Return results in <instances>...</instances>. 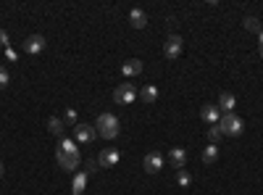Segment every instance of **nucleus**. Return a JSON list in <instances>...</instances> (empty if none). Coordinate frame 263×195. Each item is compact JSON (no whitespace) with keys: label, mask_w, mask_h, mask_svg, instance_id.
Returning <instances> with one entry per match:
<instances>
[{"label":"nucleus","mask_w":263,"mask_h":195,"mask_svg":"<svg viewBox=\"0 0 263 195\" xmlns=\"http://www.w3.org/2000/svg\"><path fill=\"white\" fill-rule=\"evenodd\" d=\"M55 161L63 171H74L82 161V156H79V148L74 145V140H68V137H61V145L58 151H55Z\"/></svg>","instance_id":"1"},{"label":"nucleus","mask_w":263,"mask_h":195,"mask_svg":"<svg viewBox=\"0 0 263 195\" xmlns=\"http://www.w3.org/2000/svg\"><path fill=\"white\" fill-rule=\"evenodd\" d=\"M95 129L103 140H116L119 132H121V124H119V116L116 113H100L98 121H95Z\"/></svg>","instance_id":"2"},{"label":"nucleus","mask_w":263,"mask_h":195,"mask_svg":"<svg viewBox=\"0 0 263 195\" xmlns=\"http://www.w3.org/2000/svg\"><path fill=\"white\" fill-rule=\"evenodd\" d=\"M219 127H221V132L226 135V137H239L245 132V124H242V119L239 116H234V113H224L221 116V121H219Z\"/></svg>","instance_id":"3"},{"label":"nucleus","mask_w":263,"mask_h":195,"mask_svg":"<svg viewBox=\"0 0 263 195\" xmlns=\"http://www.w3.org/2000/svg\"><path fill=\"white\" fill-rule=\"evenodd\" d=\"M45 45H48V40H45L42 34H29V37L24 40V45H21V50H24L27 55H40L45 50Z\"/></svg>","instance_id":"4"},{"label":"nucleus","mask_w":263,"mask_h":195,"mask_svg":"<svg viewBox=\"0 0 263 195\" xmlns=\"http://www.w3.org/2000/svg\"><path fill=\"white\" fill-rule=\"evenodd\" d=\"M137 98H140V93L134 90V85H119L116 93H113V100H116V103H124V106H132Z\"/></svg>","instance_id":"5"},{"label":"nucleus","mask_w":263,"mask_h":195,"mask_svg":"<svg viewBox=\"0 0 263 195\" xmlns=\"http://www.w3.org/2000/svg\"><path fill=\"white\" fill-rule=\"evenodd\" d=\"M163 55L168 61H177L182 55V37L179 34H168V40L163 42Z\"/></svg>","instance_id":"6"},{"label":"nucleus","mask_w":263,"mask_h":195,"mask_svg":"<svg viewBox=\"0 0 263 195\" xmlns=\"http://www.w3.org/2000/svg\"><path fill=\"white\" fill-rule=\"evenodd\" d=\"M142 169L147 171V174H158V171L163 169V156L158 151H150L145 158H142Z\"/></svg>","instance_id":"7"},{"label":"nucleus","mask_w":263,"mask_h":195,"mask_svg":"<svg viewBox=\"0 0 263 195\" xmlns=\"http://www.w3.org/2000/svg\"><path fill=\"white\" fill-rule=\"evenodd\" d=\"M119 158H121V153L116 148H103L100 156H98V164H100V169H113L119 164Z\"/></svg>","instance_id":"8"},{"label":"nucleus","mask_w":263,"mask_h":195,"mask_svg":"<svg viewBox=\"0 0 263 195\" xmlns=\"http://www.w3.org/2000/svg\"><path fill=\"white\" fill-rule=\"evenodd\" d=\"M200 119H203L205 124H219V121H221V111H219V106H213V103H205L203 111H200Z\"/></svg>","instance_id":"9"},{"label":"nucleus","mask_w":263,"mask_h":195,"mask_svg":"<svg viewBox=\"0 0 263 195\" xmlns=\"http://www.w3.org/2000/svg\"><path fill=\"white\" fill-rule=\"evenodd\" d=\"M74 135H76L79 143H93L95 137H98V129L90 127V124H76V127H74Z\"/></svg>","instance_id":"10"},{"label":"nucleus","mask_w":263,"mask_h":195,"mask_svg":"<svg viewBox=\"0 0 263 195\" xmlns=\"http://www.w3.org/2000/svg\"><path fill=\"white\" fill-rule=\"evenodd\" d=\"M168 161L174 164V169H185L187 166V151H185V148H171Z\"/></svg>","instance_id":"11"},{"label":"nucleus","mask_w":263,"mask_h":195,"mask_svg":"<svg viewBox=\"0 0 263 195\" xmlns=\"http://www.w3.org/2000/svg\"><path fill=\"white\" fill-rule=\"evenodd\" d=\"M129 24L134 27V29H145L147 27V14L142 8H132L129 11Z\"/></svg>","instance_id":"12"},{"label":"nucleus","mask_w":263,"mask_h":195,"mask_svg":"<svg viewBox=\"0 0 263 195\" xmlns=\"http://www.w3.org/2000/svg\"><path fill=\"white\" fill-rule=\"evenodd\" d=\"M158 95H161V93H158V87H155V85H145V87L140 90V100L147 103V106H153V103L158 100Z\"/></svg>","instance_id":"13"},{"label":"nucleus","mask_w":263,"mask_h":195,"mask_svg":"<svg viewBox=\"0 0 263 195\" xmlns=\"http://www.w3.org/2000/svg\"><path fill=\"white\" fill-rule=\"evenodd\" d=\"M234 106H237V98H234L232 93H221V98H219V111L232 113V111H234Z\"/></svg>","instance_id":"14"},{"label":"nucleus","mask_w":263,"mask_h":195,"mask_svg":"<svg viewBox=\"0 0 263 195\" xmlns=\"http://www.w3.org/2000/svg\"><path fill=\"white\" fill-rule=\"evenodd\" d=\"M121 72H124V77H137V74H142V61L140 58H132V61H127L121 66Z\"/></svg>","instance_id":"15"},{"label":"nucleus","mask_w":263,"mask_h":195,"mask_svg":"<svg viewBox=\"0 0 263 195\" xmlns=\"http://www.w3.org/2000/svg\"><path fill=\"white\" fill-rule=\"evenodd\" d=\"M48 132L50 135H55V137H63V132H66V124H63V119H48Z\"/></svg>","instance_id":"16"},{"label":"nucleus","mask_w":263,"mask_h":195,"mask_svg":"<svg viewBox=\"0 0 263 195\" xmlns=\"http://www.w3.org/2000/svg\"><path fill=\"white\" fill-rule=\"evenodd\" d=\"M203 164H213L216 158H219V145H208V148H203Z\"/></svg>","instance_id":"17"},{"label":"nucleus","mask_w":263,"mask_h":195,"mask_svg":"<svg viewBox=\"0 0 263 195\" xmlns=\"http://www.w3.org/2000/svg\"><path fill=\"white\" fill-rule=\"evenodd\" d=\"M84 187H87V171H79L74 177V195H82Z\"/></svg>","instance_id":"18"},{"label":"nucleus","mask_w":263,"mask_h":195,"mask_svg":"<svg viewBox=\"0 0 263 195\" xmlns=\"http://www.w3.org/2000/svg\"><path fill=\"white\" fill-rule=\"evenodd\" d=\"M177 185H179V187H190V185H192V174H190L187 169H179V171H177Z\"/></svg>","instance_id":"19"},{"label":"nucleus","mask_w":263,"mask_h":195,"mask_svg":"<svg viewBox=\"0 0 263 195\" xmlns=\"http://www.w3.org/2000/svg\"><path fill=\"white\" fill-rule=\"evenodd\" d=\"M242 24H245V29H247V32H255V34H260V32H263L260 21H258L255 16H245V21H242Z\"/></svg>","instance_id":"20"},{"label":"nucleus","mask_w":263,"mask_h":195,"mask_svg":"<svg viewBox=\"0 0 263 195\" xmlns=\"http://www.w3.org/2000/svg\"><path fill=\"white\" fill-rule=\"evenodd\" d=\"M224 137V132H221V127L219 124H213V127L208 129V140H211V145H219V140Z\"/></svg>","instance_id":"21"},{"label":"nucleus","mask_w":263,"mask_h":195,"mask_svg":"<svg viewBox=\"0 0 263 195\" xmlns=\"http://www.w3.org/2000/svg\"><path fill=\"white\" fill-rule=\"evenodd\" d=\"M63 124H66V127H76V111L74 108H66V113H63Z\"/></svg>","instance_id":"22"},{"label":"nucleus","mask_w":263,"mask_h":195,"mask_svg":"<svg viewBox=\"0 0 263 195\" xmlns=\"http://www.w3.org/2000/svg\"><path fill=\"white\" fill-rule=\"evenodd\" d=\"M11 82V74H8V69L6 66H0V90H6Z\"/></svg>","instance_id":"23"},{"label":"nucleus","mask_w":263,"mask_h":195,"mask_svg":"<svg viewBox=\"0 0 263 195\" xmlns=\"http://www.w3.org/2000/svg\"><path fill=\"white\" fill-rule=\"evenodd\" d=\"M0 48H8V32L0 29Z\"/></svg>","instance_id":"24"},{"label":"nucleus","mask_w":263,"mask_h":195,"mask_svg":"<svg viewBox=\"0 0 263 195\" xmlns=\"http://www.w3.org/2000/svg\"><path fill=\"white\" fill-rule=\"evenodd\" d=\"M98 169H100V164H98V161H90L84 171H87V174H93V171H98Z\"/></svg>","instance_id":"25"},{"label":"nucleus","mask_w":263,"mask_h":195,"mask_svg":"<svg viewBox=\"0 0 263 195\" xmlns=\"http://www.w3.org/2000/svg\"><path fill=\"white\" fill-rule=\"evenodd\" d=\"M258 55H260V58H263V32L258 34Z\"/></svg>","instance_id":"26"},{"label":"nucleus","mask_w":263,"mask_h":195,"mask_svg":"<svg viewBox=\"0 0 263 195\" xmlns=\"http://www.w3.org/2000/svg\"><path fill=\"white\" fill-rule=\"evenodd\" d=\"M3 171H6V169H3V164H0V177H3Z\"/></svg>","instance_id":"27"}]
</instances>
